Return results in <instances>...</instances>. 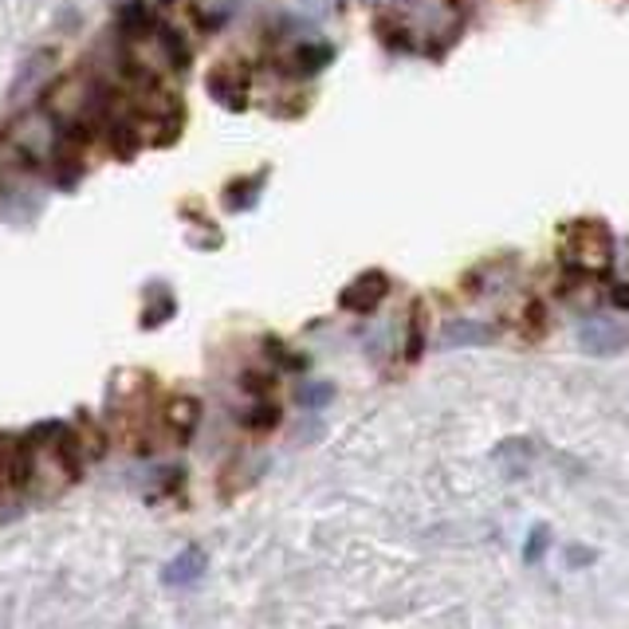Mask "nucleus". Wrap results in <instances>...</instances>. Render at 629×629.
Segmentation results:
<instances>
[{"label": "nucleus", "mask_w": 629, "mask_h": 629, "mask_svg": "<svg viewBox=\"0 0 629 629\" xmlns=\"http://www.w3.org/2000/svg\"><path fill=\"white\" fill-rule=\"evenodd\" d=\"M496 339V331H491L488 323H476V319H452L449 327H444V339L441 343L449 346H476V343H491Z\"/></svg>", "instance_id": "obj_3"}, {"label": "nucleus", "mask_w": 629, "mask_h": 629, "mask_svg": "<svg viewBox=\"0 0 629 629\" xmlns=\"http://www.w3.org/2000/svg\"><path fill=\"white\" fill-rule=\"evenodd\" d=\"M331 385H311V390H304V402L307 405H323L327 402V397H331Z\"/></svg>", "instance_id": "obj_7"}, {"label": "nucleus", "mask_w": 629, "mask_h": 629, "mask_svg": "<svg viewBox=\"0 0 629 629\" xmlns=\"http://www.w3.org/2000/svg\"><path fill=\"white\" fill-rule=\"evenodd\" d=\"M598 562V550L594 547H567V567H594Z\"/></svg>", "instance_id": "obj_6"}, {"label": "nucleus", "mask_w": 629, "mask_h": 629, "mask_svg": "<svg viewBox=\"0 0 629 629\" xmlns=\"http://www.w3.org/2000/svg\"><path fill=\"white\" fill-rule=\"evenodd\" d=\"M385 292H390V280L382 272H366L343 292V307L346 311H373L385 299Z\"/></svg>", "instance_id": "obj_1"}, {"label": "nucleus", "mask_w": 629, "mask_h": 629, "mask_svg": "<svg viewBox=\"0 0 629 629\" xmlns=\"http://www.w3.org/2000/svg\"><path fill=\"white\" fill-rule=\"evenodd\" d=\"M629 334L621 331L618 323H606V319H594V323L582 327L579 334V346L586 354H618L621 346H626Z\"/></svg>", "instance_id": "obj_2"}, {"label": "nucleus", "mask_w": 629, "mask_h": 629, "mask_svg": "<svg viewBox=\"0 0 629 629\" xmlns=\"http://www.w3.org/2000/svg\"><path fill=\"white\" fill-rule=\"evenodd\" d=\"M547 547H550V527L547 523H535V527L527 531V543H523V562L535 567V562L547 555Z\"/></svg>", "instance_id": "obj_4"}, {"label": "nucleus", "mask_w": 629, "mask_h": 629, "mask_svg": "<svg viewBox=\"0 0 629 629\" xmlns=\"http://www.w3.org/2000/svg\"><path fill=\"white\" fill-rule=\"evenodd\" d=\"M193 567H201V555H197V550H189L186 559H177L174 567H169L166 579H169V582H186V579H193V574H197Z\"/></svg>", "instance_id": "obj_5"}]
</instances>
